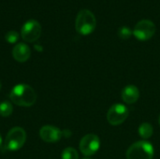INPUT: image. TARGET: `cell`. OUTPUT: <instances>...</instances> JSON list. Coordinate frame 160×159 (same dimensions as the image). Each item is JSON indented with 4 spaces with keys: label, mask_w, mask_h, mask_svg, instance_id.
<instances>
[{
    "label": "cell",
    "mask_w": 160,
    "mask_h": 159,
    "mask_svg": "<svg viewBox=\"0 0 160 159\" xmlns=\"http://www.w3.org/2000/svg\"><path fill=\"white\" fill-rule=\"evenodd\" d=\"M62 134H63V136H65V137H70V135H71V132L69 131V130H64V131H62Z\"/></svg>",
    "instance_id": "e0dca14e"
},
{
    "label": "cell",
    "mask_w": 160,
    "mask_h": 159,
    "mask_svg": "<svg viewBox=\"0 0 160 159\" xmlns=\"http://www.w3.org/2000/svg\"><path fill=\"white\" fill-rule=\"evenodd\" d=\"M5 38L8 43H15L19 39V34L14 30H10L6 34Z\"/></svg>",
    "instance_id": "9a60e30c"
},
{
    "label": "cell",
    "mask_w": 160,
    "mask_h": 159,
    "mask_svg": "<svg viewBox=\"0 0 160 159\" xmlns=\"http://www.w3.org/2000/svg\"><path fill=\"white\" fill-rule=\"evenodd\" d=\"M26 141V132L22 127H12L7 134L5 140V148L8 151H18Z\"/></svg>",
    "instance_id": "277c9868"
},
{
    "label": "cell",
    "mask_w": 160,
    "mask_h": 159,
    "mask_svg": "<svg viewBox=\"0 0 160 159\" xmlns=\"http://www.w3.org/2000/svg\"><path fill=\"white\" fill-rule=\"evenodd\" d=\"M153 133H154L153 127L149 123H142L139 127V134H140V136L144 141H146L147 139L151 138L152 135H153Z\"/></svg>",
    "instance_id": "7c38bea8"
},
{
    "label": "cell",
    "mask_w": 160,
    "mask_h": 159,
    "mask_svg": "<svg viewBox=\"0 0 160 159\" xmlns=\"http://www.w3.org/2000/svg\"><path fill=\"white\" fill-rule=\"evenodd\" d=\"M1 87H2V85H1V82H0V90H1Z\"/></svg>",
    "instance_id": "44dd1931"
},
{
    "label": "cell",
    "mask_w": 160,
    "mask_h": 159,
    "mask_svg": "<svg viewBox=\"0 0 160 159\" xmlns=\"http://www.w3.org/2000/svg\"><path fill=\"white\" fill-rule=\"evenodd\" d=\"M2 144H3V142H2V137H1V134H0V148L2 146Z\"/></svg>",
    "instance_id": "ac0fdd59"
},
{
    "label": "cell",
    "mask_w": 160,
    "mask_h": 159,
    "mask_svg": "<svg viewBox=\"0 0 160 159\" xmlns=\"http://www.w3.org/2000/svg\"><path fill=\"white\" fill-rule=\"evenodd\" d=\"M154 146L147 141L134 142L127 151V159H153Z\"/></svg>",
    "instance_id": "3957f363"
},
{
    "label": "cell",
    "mask_w": 160,
    "mask_h": 159,
    "mask_svg": "<svg viewBox=\"0 0 160 159\" xmlns=\"http://www.w3.org/2000/svg\"><path fill=\"white\" fill-rule=\"evenodd\" d=\"M13 106L9 101H3L0 103V116L8 117L12 114Z\"/></svg>",
    "instance_id": "4fadbf2b"
},
{
    "label": "cell",
    "mask_w": 160,
    "mask_h": 159,
    "mask_svg": "<svg viewBox=\"0 0 160 159\" xmlns=\"http://www.w3.org/2000/svg\"><path fill=\"white\" fill-rule=\"evenodd\" d=\"M131 34H132V31L128 26H122L119 29V31H118V35H119V37L122 39H128V38H129L130 36H131Z\"/></svg>",
    "instance_id": "2e32d148"
},
{
    "label": "cell",
    "mask_w": 160,
    "mask_h": 159,
    "mask_svg": "<svg viewBox=\"0 0 160 159\" xmlns=\"http://www.w3.org/2000/svg\"><path fill=\"white\" fill-rule=\"evenodd\" d=\"M122 99L127 104H134L138 101L140 97V91L139 88L135 85H127L121 93Z\"/></svg>",
    "instance_id": "8fae6325"
},
{
    "label": "cell",
    "mask_w": 160,
    "mask_h": 159,
    "mask_svg": "<svg viewBox=\"0 0 160 159\" xmlns=\"http://www.w3.org/2000/svg\"><path fill=\"white\" fill-rule=\"evenodd\" d=\"M31 55V51L28 45L25 43H18L12 49V56L13 58L20 63L26 62Z\"/></svg>",
    "instance_id": "30bf717a"
},
{
    "label": "cell",
    "mask_w": 160,
    "mask_h": 159,
    "mask_svg": "<svg viewBox=\"0 0 160 159\" xmlns=\"http://www.w3.org/2000/svg\"><path fill=\"white\" fill-rule=\"evenodd\" d=\"M128 109L120 103L113 104L108 110L107 121L112 126H119L123 124L128 117Z\"/></svg>",
    "instance_id": "5b68a950"
},
{
    "label": "cell",
    "mask_w": 160,
    "mask_h": 159,
    "mask_svg": "<svg viewBox=\"0 0 160 159\" xmlns=\"http://www.w3.org/2000/svg\"><path fill=\"white\" fill-rule=\"evenodd\" d=\"M41 35V25L40 23L31 19L27 21L22 27L21 30V36L22 39L26 42H35L39 38Z\"/></svg>",
    "instance_id": "52a82bcc"
},
{
    "label": "cell",
    "mask_w": 160,
    "mask_h": 159,
    "mask_svg": "<svg viewBox=\"0 0 160 159\" xmlns=\"http://www.w3.org/2000/svg\"><path fill=\"white\" fill-rule=\"evenodd\" d=\"M158 123H159V126H160V115H159V118H158Z\"/></svg>",
    "instance_id": "d6986e66"
},
{
    "label": "cell",
    "mask_w": 160,
    "mask_h": 159,
    "mask_svg": "<svg viewBox=\"0 0 160 159\" xmlns=\"http://www.w3.org/2000/svg\"><path fill=\"white\" fill-rule=\"evenodd\" d=\"M39 136L42 141L48 143L57 142L63 137L62 131L53 126H44L39 130Z\"/></svg>",
    "instance_id": "9c48e42d"
},
{
    "label": "cell",
    "mask_w": 160,
    "mask_h": 159,
    "mask_svg": "<svg viewBox=\"0 0 160 159\" xmlns=\"http://www.w3.org/2000/svg\"><path fill=\"white\" fill-rule=\"evenodd\" d=\"M83 159H91V158H89V157H84Z\"/></svg>",
    "instance_id": "ffe728a7"
},
{
    "label": "cell",
    "mask_w": 160,
    "mask_h": 159,
    "mask_svg": "<svg viewBox=\"0 0 160 159\" xmlns=\"http://www.w3.org/2000/svg\"><path fill=\"white\" fill-rule=\"evenodd\" d=\"M9 98L17 106L21 107H31L37 101V94L35 90L24 83L15 85L10 93Z\"/></svg>",
    "instance_id": "6da1fadb"
},
{
    "label": "cell",
    "mask_w": 160,
    "mask_h": 159,
    "mask_svg": "<svg viewBox=\"0 0 160 159\" xmlns=\"http://www.w3.org/2000/svg\"><path fill=\"white\" fill-rule=\"evenodd\" d=\"M100 147V140L96 134H87L82 137L80 142V151L85 157L95 155Z\"/></svg>",
    "instance_id": "8992f818"
},
{
    "label": "cell",
    "mask_w": 160,
    "mask_h": 159,
    "mask_svg": "<svg viewBox=\"0 0 160 159\" xmlns=\"http://www.w3.org/2000/svg\"><path fill=\"white\" fill-rule=\"evenodd\" d=\"M97 25V20L92 11L89 9H82L75 21V28L77 32L81 35H89L91 34Z\"/></svg>",
    "instance_id": "7a4b0ae2"
},
{
    "label": "cell",
    "mask_w": 160,
    "mask_h": 159,
    "mask_svg": "<svg viewBox=\"0 0 160 159\" xmlns=\"http://www.w3.org/2000/svg\"><path fill=\"white\" fill-rule=\"evenodd\" d=\"M156 33V24L150 20H142L136 23L133 35L139 40H148Z\"/></svg>",
    "instance_id": "ba28073f"
},
{
    "label": "cell",
    "mask_w": 160,
    "mask_h": 159,
    "mask_svg": "<svg viewBox=\"0 0 160 159\" xmlns=\"http://www.w3.org/2000/svg\"><path fill=\"white\" fill-rule=\"evenodd\" d=\"M62 159H79V154L76 149L68 147L62 152Z\"/></svg>",
    "instance_id": "5bb4252c"
}]
</instances>
